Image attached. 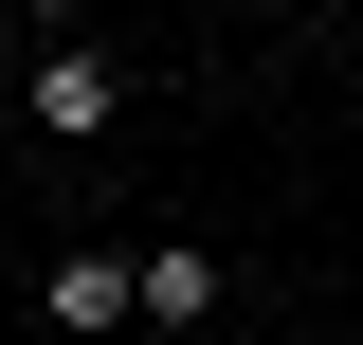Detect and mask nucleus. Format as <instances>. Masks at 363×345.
<instances>
[{"label": "nucleus", "instance_id": "f03ea898", "mask_svg": "<svg viewBox=\"0 0 363 345\" xmlns=\"http://www.w3.org/2000/svg\"><path fill=\"white\" fill-rule=\"evenodd\" d=\"M37 309H55V345H128V255H109V236H73V255L37 273Z\"/></svg>", "mask_w": 363, "mask_h": 345}, {"label": "nucleus", "instance_id": "7ed1b4c3", "mask_svg": "<svg viewBox=\"0 0 363 345\" xmlns=\"http://www.w3.org/2000/svg\"><path fill=\"white\" fill-rule=\"evenodd\" d=\"M128 327H218V255H200V236L128 255Z\"/></svg>", "mask_w": 363, "mask_h": 345}, {"label": "nucleus", "instance_id": "f257e3e1", "mask_svg": "<svg viewBox=\"0 0 363 345\" xmlns=\"http://www.w3.org/2000/svg\"><path fill=\"white\" fill-rule=\"evenodd\" d=\"M109 109H128V73H109V55H73V37L18 73V128H37V146H109Z\"/></svg>", "mask_w": 363, "mask_h": 345}, {"label": "nucleus", "instance_id": "20e7f679", "mask_svg": "<svg viewBox=\"0 0 363 345\" xmlns=\"http://www.w3.org/2000/svg\"><path fill=\"white\" fill-rule=\"evenodd\" d=\"M0 182H18V146H0Z\"/></svg>", "mask_w": 363, "mask_h": 345}]
</instances>
